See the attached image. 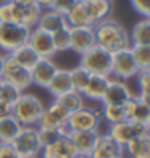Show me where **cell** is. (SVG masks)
Listing matches in <instances>:
<instances>
[{
	"instance_id": "cell-1",
	"label": "cell",
	"mask_w": 150,
	"mask_h": 158,
	"mask_svg": "<svg viewBox=\"0 0 150 158\" xmlns=\"http://www.w3.org/2000/svg\"><path fill=\"white\" fill-rule=\"evenodd\" d=\"M92 29H94L95 44L98 47L108 50L110 53L129 48L132 45L129 32L126 31V27L111 18L98 21L97 24L92 26Z\"/></svg>"
},
{
	"instance_id": "cell-2",
	"label": "cell",
	"mask_w": 150,
	"mask_h": 158,
	"mask_svg": "<svg viewBox=\"0 0 150 158\" xmlns=\"http://www.w3.org/2000/svg\"><path fill=\"white\" fill-rule=\"evenodd\" d=\"M44 106L45 105L37 95L21 94L19 98L11 105V116L21 126H37Z\"/></svg>"
},
{
	"instance_id": "cell-3",
	"label": "cell",
	"mask_w": 150,
	"mask_h": 158,
	"mask_svg": "<svg viewBox=\"0 0 150 158\" xmlns=\"http://www.w3.org/2000/svg\"><path fill=\"white\" fill-rule=\"evenodd\" d=\"M79 64L87 69L90 74H103L108 77L111 76V53L108 50L98 47L97 44L81 55Z\"/></svg>"
},
{
	"instance_id": "cell-4",
	"label": "cell",
	"mask_w": 150,
	"mask_h": 158,
	"mask_svg": "<svg viewBox=\"0 0 150 158\" xmlns=\"http://www.w3.org/2000/svg\"><path fill=\"white\" fill-rule=\"evenodd\" d=\"M68 116H69V113L63 108L56 100H53V102H50L47 106H44L37 126L39 127L56 129V131H60L61 135H68L69 134V129L66 126Z\"/></svg>"
},
{
	"instance_id": "cell-5",
	"label": "cell",
	"mask_w": 150,
	"mask_h": 158,
	"mask_svg": "<svg viewBox=\"0 0 150 158\" xmlns=\"http://www.w3.org/2000/svg\"><path fill=\"white\" fill-rule=\"evenodd\" d=\"M102 121V113L90 106H81L79 110L69 113L68 116V129L73 131H97Z\"/></svg>"
},
{
	"instance_id": "cell-6",
	"label": "cell",
	"mask_w": 150,
	"mask_h": 158,
	"mask_svg": "<svg viewBox=\"0 0 150 158\" xmlns=\"http://www.w3.org/2000/svg\"><path fill=\"white\" fill-rule=\"evenodd\" d=\"M106 134L115 142H118L121 147H124L131 140L142 137V135H147L148 132H147L145 123H137V121L126 119V121H121V123H116V124H110Z\"/></svg>"
},
{
	"instance_id": "cell-7",
	"label": "cell",
	"mask_w": 150,
	"mask_h": 158,
	"mask_svg": "<svg viewBox=\"0 0 150 158\" xmlns=\"http://www.w3.org/2000/svg\"><path fill=\"white\" fill-rule=\"evenodd\" d=\"M16 153L21 156H39L40 143L37 139V126H21L16 137L11 140Z\"/></svg>"
},
{
	"instance_id": "cell-8",
	"label": "cell",
	"mask_w": 150,
	"mask_h": 158,
	"mask_svg": "<svg viewBox=\"0 0 150 158\" xmlns=\"http://www.w3.org/2000/svg\"><path fill=\"white\" fill-rule=\"evenodd\" d=\"M2 81L13 84L15 87H18L21 92L26 90L32 84L31 81V71L26 69L24 66H21L18 61L11 58V55H5L3 68H2Z\"/></svg>"
},
{
	"instance_id": "cell-9",
	"label": "cell",
	"mask_w": 150,
	"mask_h": 158,
	"mask_svg": "<svg viewBox=\"0 0 150 158\" xmlns=\"http://www.w3.org/2000/svg\"><path fill=\"white\" fill-rule=\"evenodd\" d=\"M29 31L23 24H5L0 23V48L6 53H11L18 47L27 44Z\"/></svg>"
},
{
	"instance_id": "cell-10",
	"label": "cell",
	"mask_w": 150,
	"mask_h": 158,
	"mask_svg": "<svg viewBox=\"0 0 150 158\" xmlns=\"http://www.w3.org/2000/svg\"><path fill=\"white\" fill-rule=\"evenodd\" d=\"M137 73H139V68L134 60L131 47L111 53V74L116 79L126 81V79L135 77Z\"/></svg>"
},
{
	"instance_id": "cell-11",
	"label": "cell",
	"mask_w": 150,
	"mask_h": 158,
	"mask_svg": "<svg viewBox=\"0 0 150 158\" xmlns=\"http://www.w3.org/2000/svg\"><path fill=\"white\" fill-rule=\"evenodd\" d=\"M27 44L32 47V50L40 56V58H52L56 53V50L53 47L52 34L44 31V29H40V27H34V29L29 31Z\"/></svg>"
},
{
	"instance_id": "cell-12",
	"label": "cell",
	"mask_w": 150,
	"mask_h": 158,
	"mask_svg": "<svg viewBox=\"0 0 150 158\" xmlns=\"http://www.w3.org/2000/svg\"><path fill=\"white\" fill-rule=\"evenodd\" d=\"M95 45L94 29L92 26H81V27H69V50L82 55L85 50Z\"/></svg>"
},
{
	"instance_id": "cell-13",
	"label": "cell",
	"mask_w": 150,
	"mask_h": 158,
	"mask_svg": "<svg viewBox=\"0 0 150 158\" xmlns=\"http://www.w3.org/2000/svg\"><path fill=\"white\" fill-rule=\"evenodd\" d=\"M132 97V92L131 89L127 87V84L121 79H111L110 77V82H108V87H106V92L102 98V103L103 105H124L127 100Z\"/></svg>"
},
{
	"instance_id": "cell-14",
	"label": "cell",
	"mask_w": 150,
	"mask_h": 158,
	"mask_svg": "<svg viewBox=\"0 0 150 158\" xmlns=\"http://www.w3.org/2000/svg\"><path fill=\"white\" fill-rule=\"evenodd\" d=\"M124 156V147L115 142L108 134H98L94 150L90 152V158H121Z\"/></svg>"
},
{
	"instance_id": "cell-15",
	"label": "cell",
	"mask_w": 150,
	"mask_h": 158,
	"mask_svg": "<svg viewBox=\"0 0 150 158\" xmlns=\"http://www.w3.org/2000/svg\"><path fill=\"white\" fill-rule=\"evenodd\" d=\"M56 64L52 61V58H40L37 63L31 68V81L32 84L39 87L47 89V85L52 81L53 74L56 73Z\"/></svg>"
},
{
	"instance_id": "cell-16",
	"label": "cell",
	"mask_w": 150,
	"mask_h": 158,
	"mask_svg": "<svg viewBox=\"0 0 150 158\" xmlns=\"http://www.w3.org/2000/svg\"><path fill=\"white\" fill-rule=\"evenodd\" d=\"M76 148L68 135H61L53 143L45 145L40 148L39 158H48V156H60V158H73L76 155Z\"/></svg>"
},
{
	"instance_id": "cell-17",
	"label": "cell",
	"mask_w": 150,
	"mask_h": 158,
	"mask_svg": "<svg viewBox=\"0 0 150 158\" xmlns=\"http://www.w3.org/2000/svg\"><path fill=\"white\" fill-rule=\"evenodd\" d=\"M69 140L73 142L77 153H85L90 155V152L95 147V142L98 139L97 131H73L68 134Z\"/></svg>"
},
{
	"instance_id": "cell-18",
	"label": "cell",
	"mask_w": 150,
	"mask_h": 158,
	"mask_svg": "<svg viewBox=\"0 0 150 158\" xmlns=\"http://www.w3.org/2000/svg\"><path fill=\"white\" fill-rule=\"evenodd\" d=\"M84 5L92 26L102 19L110 18L113 13V0H89V2H84Z\"/></svg>"
},
{
	"instance_id": "cell-19",
	"label": "cell",
	"mask_w": 150,
	"mask_h": 158,
	"mask_svg": "<svg viewBox=\"0 0 150 158\" xmlns=\"http://www.w3.org/2000/svg\"><path fill=\"white\" fill-rule=\"evenodd\" d=\"M110 77L103 76V74H90L89 82L85 85V89L82 92V95L89 100H94V102H102V98L106 92L108 87Z\"/></svg>"
},
{
	"instance_id": "cell-20",
	"label": "cell",
	"mask_w": 150,
	"mask_h": 158,
	"mask_svg": "<svg viewBox=\"0 0 150 158\" xmlns=\"http://www.w3.org/2000/svg\"><path fill=\"white\" fill-rule=\"evenodd\" d=\"M37 27L44 29L50 34H53L56 31L63 29V27H69L68 23H66V16L61 15V13L55 11V10H42V15H40V19L37 23Z\"/></svg>"
},
{
	"instance_id": "cell-21",
	"label": "cell",
	"mask_w": 150,
	"mask_h": 158,
	"mask_svg": "<svg viewBox=\"0 0 150 158\" xmlns=\"http://www.w3.org/2000/svg\"><path fill=\"white\" fill-rule=\"evenodd\" d=\"M126 110V118L137 123H145L147 118L150 116V106L142 100L139 95H132L127 102L124 103Z\"/></svg>"
},
{
	"instance_id": "cell-22",
	"label": "cell",
	"mask_w": 150,
	"mask_h": 158,
	"mask_svg": "<svg viewBox=\"0 0 150 158\" xmlns=\"http://www.w3.org/2000/svg\"><path fill=\"white\" fill-rule=\"evenodd\" d=\"M71 77H69V69H56V73L53 74L52 81L47 85V90L50 92V95H53V98L63 95L65 92L71 90Z\"/></svg>"
},
{
	"instance_id": "cell-23",
	"label": "cell",
	"mask_w": 150,
	"mask_h": 158,
	"mask_svg": "<svg viewBox=\"0 0 150 158\" xmlns=\"http://www.w3.org/2000/svg\"><path fill=\"white\" fill-rule=\"evenodd\" d=\"M21 11H23V6H19L13 0H2L0 2V23L21 24Z\"/></svg>"
},
{
	"instance_id": "cell-24",
	"label": "cell",
	"mask_w": 150,
	"mask_h": 158,
	"mask_svg": "<svg viewBox=\"0 0 150 158\" xmlns=\"http://www.w3.org/2000/svg\"><path fill=\"white\" fill-rule=\"evenodd\" d=\"M124 153L129 158H150V134L131 140L124 145Z\"/></svg>"
},
{
	"instance_id": "cell-25",
	"label": "cell",
	"mask_w": 150,
	"mask_h": 158,
	"mask_svg": "<svg viewBox=\"0 0 150 158\" xmlns=\"http://www.w3.org/2000/svg\"><path fill=\"white\" fill-rule=\"evenodd\" d=\"M65 16H66V23H68L69 27L92 26L90 21H89V15H87V10H85V5L81 0H77L73 5V8H71Z\"/></svg>"
},
{
	"instance_id": "cell-26",
	"label": "cell",
	"mask_w": 150,
	"mask_h": 158,
	"mask_svg": "<svg viewBox=\"0 0 150 158\" xmlns=\"http://www.w3.org/2000/svg\"><path fill=\"white\" fill-rule=\"evenodd\" d=\"M8 55H11L13 60L18 61L21 66H24L26 69H29V71H31V68L34 66V64L40 60V56L34 52L29 44H24V45L18 47L16 50H13V52L8 53Z\"/></svg>"
},
{
	"instance_id": "cell-27",
	"label": "cell",
	"mask_w": 150,
	"mask_h": 158,
	"mask_svg": "<svg viewBox=\"0 0 150 158\" xmlns=\"http://www.w3.org/2000/svg\"><path fill=\"white\" fill-rule=\"evenodd\" d=\"M132 45H150V19L144 18L135 23L129 32Z\"/></svg>"
},
{
	"instance_id": "cell-28",
	"label": "cell",
	"mask_w": 150,
	"mask_h": 158,
	"mask_svg": "<svg viewBox=\"0 0 150 158\" xmlns=\"http://www.w3.org/2000/svg\"><path fill=\"white\" fill-rule=\"evenodd\" d=\"M56 102H58L63 108H65L68 113H73L76 110H79L81 106H84V95L81 94V92H76V90H68L65 92L63 95L56 97L55 98Z\"/></svg>"
},
{
	"instance_id": "cell-29",
	"label": "cell",
	"mask_w": 150,
	"mask_h": 158,
	"mask_svg": "<svg viewBox=\"0 0 150 158\" xmlns=\"http://www.w3.org/2000/svg\"><path fill=\"white\" fill-rule=\"evenodd\" d=\"M19 129L21 124L13 116L0 119V142H11L19 132Z\"/></svg>"
},
{
	"instance_id": "cell-30",
	"label": "cell",
	"mask_w": 150,
	"mask_h": 158,
	"mask_svg": "<svg viewBox=\"0 0 150 158\" xmlns=\"http://www.w3.org/2000/svg\"><path fill=\"white\" fill-rule=\"evenodd\" d=\"M102 119H105L108 124H116L121 121H126V110L124 105H103L102 106Z\"/></svg>"
},
{
	"instance_id": "cell-31",
	"label": "cell",
	"mask_w": 150,
	"mask_h": 158,
	"mask_svg": "<svg viewBox=\"0 0 150 158\" xmlns=\"http://www.w3.org/2000/svg\"><path fill=\"white\" fill-rule=\"evenodd\" d=\"M40 15H42V8L39 5H27V6H23V11H21V24L27 29H34L37 27V23L40 19Z\"/></svg>"
},
{
	"instance_id": "cell-32",
	"label": "cell",
	"mask_w": 150,
	"mask_h": 158,
	"mask_svg": "<svg viewBox=\"0 0 150 158\" xmlns=\"http://www.w3.org/2000/svg\"><path fill=\"white\" fill-rule=\"evenodd\" d=\"M69 77H71V85H73V90L76 92H84L85 85L89 82V77H90V73L85 68H82L81 64H77L76 68L69 69Z\"/></svg>"
},
{
	"instance_id": "cell-33",
	"label": "cell",
	"mask_w": 150,
	"mask_h": 158,
	"mask_svg": "<svg viewBox=\"0 0 150 158\" xmlns=\"http://www.w3.org/2000/svg\"><path fill=\"white\" fill-rule=\"evenodd\" d=\"M139 71L150 69V45H131Z\"/></svg>"
},
{
	"instance_id": "cell-34",
	"label": "cell",
	"mask_w": 150,
	"mask_h": 158,
	"mask_svg": "<svg viewBox=\"0 0 150 158\" xmlns=\"http://www.w3.org/2000/svg\"><path fill=\"white\" fill-rule=\"evenodd\" d=\"M23 94L18 87H15L13 84L10 82H2V85H0V100L5 103H8V105H13L16 102V100L19 98V95Z\"/></svg>"
},
{
	"instance_id": "cell-35",
	"label": "cell",
	"mask_w": 150,
	"mask_h": 158,
	"mask_svg": "<svg viewBox=\"0 0 150 158\" xmlns=\"http://www.w3.org/2000/svg\"><path fill=\"white\" fill-rule=\"evenodd\" d=\"M52 39H53V47L56 52L69 50V27H63V29L53 32Z\"/></svg>"
},
{
	"instance_id": "cell-36",
	"label": "cell",
	"mask_w": 150,
	"mask_h": 158,
	"mask_svg": "<svg viewBox=\"0 0 150 158\" xmlns=\"http://www.w3.org/2000/svg\"><path fill=\"white\" fill-rule=\"evenodd\" d=\"M58 137H61V134H60V131H56V129H48V127H39L37 126V139H39L40 147L50 145V143H53Z\"/></svg>"
},
{
	"instance_id": "cell-37",
	"label": "cell",
	"mask_w": 150,
	"mask_h": 158,
	"mask_svg": "<svg viewBox=\"0 0 150 158\" xmlns=\"http://www.w3.org/2000/svg\"><path fill=\"white\" fill-rule=\"evenodd\" d=\"M135 77H137L139 94H148V92H150V69L139 71Z\"/></svg>"
},
{
	"instance_id": "cell-38",
	"label": "cell",
	"mask_w": 150,
	"mask_h": 158,
	"mask_svg": "<svg viewBox=\"0 0 150 158\" xmlns=\"http://www.w3.org/2000/svg\"><path fill=\"white\" fill-rule=\"evenodd\" d=\"M76 2H77V0H53L50 10H55V11L61 13V15H66V13L73 8V5Z\"/></svg>"
},
{
	"instance_id": "cell-39",
	"label": "cell",
	"mask_w": 150,
	"mask_h": 158,
	"mask_svg": "<svg viewBox=\"0 0 150 158\" xmlns=\"http://www.w3.org/2000/svg\"><path fill=\"white\" fill-rule=\"evenodd\" d=\"M131 5L144 18H147V15L150 13V0H131Z\"/></svg>"
},
{
	"instance_id": "cell-40",
	"label": "cell",
	"mask_w": 150,
	"mask_h": 158,
	"mask_svg": "<svg viewBox=\"0 0 150 158\" xmlns=\"http://www.w3.org/2000/svg\"><path fill=\"white\" fill-rule=\"evenodd\" d=\"M0 158H19L11 142H0Z\"/></svg>"
},
{
	"instance_id": "cell-41",
	"label": "cell",
	"mask_w": 150,
	"mask_h": 158,
	"mask_svg": "<svg viewBox=\"0 0 150 158\" xmlns=\"http://www.w3.org/2000/svg\"><path fill=\"white\" fill-rule=\"evenodd\" d=\"M11 116V105L8 103H5L0 100V119H3V118H8Z\"/></svg>"
},
{
	"instance_id": "cell-42",
	"label": "cell",
	"mask_w": 150,
	"mask_h": 158,
	"mask_svg": "<svg viewBox=\"0 0 150 158\" xmlns=\"http://www.w3.org/2000/svg\"><path fill=\"white\" fill-rule=\"evenodd\" d=\"M52 2L53 0H35V5H39L42 10H48L52 6Z\"/></svg>"
},
{
	"instance_id": "cell-43",
	"label": "cell",
	"mask_w": 150,
	"mask_h": 158,
	"mask_svg": "<svg viewBox=\"0 0 150 158\" xmlns=\"http://www.w3.org/2000/svg\"><path fill=\"white\" fill-rule=\"evenodd\" d=\"M15 3H18L19 6H27V5H32L35 3V0H13Z\"/></svg>"
},
{
	"instance_id": "cell-44",
	"label": "cell",
	"mask_w": 150,
	"mask_h": 158,
	"mask_svg": "<svg viewBox=\"0 0 150 158\" xmlns=\"http://www.w3.org/2000/svg\"><path fill=\"white\" fill-rule=\"evenodd\" d=\"M139 97H140V98L150 106V92H148V94H139Z\"/></svg>"
},
{
	"instance_id": "cell-45",
	"label": "cell",
	"mask_w": 150,
	"mask_h": 158,
	"mask_svg": "<svg viewBox=\"0 0 150 158\" xmlns=\"http://www.w3.org/2000/svg\"><path fill=\"white\" fill-rule=\"evenodd\" d=\"M3 61H5V55L0 53V74H2V68H3Z\"/></svg>"
},
{
	"instance_id": "cell-46",
	"label": "cell",
	"mask_w": 150,
	"mask_h": 158,
	"mask_svg": "<svg viewBox=\"0 0 150 158\" xmlns=\"http://www.w3.org/2000/svg\"><path fill=\"white\" fill-rule=\"evenodd\" d=\"M73 158H90V155H85V153H76Z\"/></svg>"
},
{
	"instance_id": "cell-47",
	"label": "cell",
	"mask_w": 150,
	"mask_h": 158,
	"mask_svg": "<svg viewBox=\"0 0 150 158\" xmlns=\"http://www.w3.org/2000/svg\"><path fill=\"white\" fill-rule=\"evenodd\" d=\"M145 127H147V132L150 134V116L147 118V121H145Z\"/></svg>"
},
{
	"instance_id": "cell-48",
	"label": "cell",
	"mask_w": 150,
	"mask_h": 158,
	"mask_svg": "<svg viewBox=\"0 0 150 158\" xmlns=\"http://www.w3.org/2000/svg\"><path fill=\"white\" fill-rule=\"evenodd\" d=\"M21 158H39V156H21Z\"/></svg>"
},
{
	"instance_id": "cell-49",
	"label": "cell",
	"mask_w": 150,
	"mask_h": 158,
	"mask_svg": "<svg viewBox=\"0 0 150 158\" xmlns=\"http://www.w3.org/2000/svg\"><path fill=\"white\" fill-rule=\"evenodd\" d=\"M48 158H60V156H48Z\"/></svg>"
},
{
	"instance_id": "cell-50",
	"label": "cell",
	"mask_w": 150,
	"mask_h": 158,
	"mask_svg": "<svg viewBox=\"0 0 150 158\" xmlns=\"http://www.w3.org/2000/svg\"><path fill=\"white\" fill-rule=\"evenodd\" d=\"M2 82H3V81H2V77H0V85H2Z\"/></svg>"
},
{
	"instance_id": "cell-51",
	"label": "cell",
	"mask_w": 150,
	"mask_h": 158,
	"mask_svg": "<svg viewBox=\"0 0 150 158\" xmlns=\"http://www.w3.org/2000/svg\"><path fill=\"white\" fill-rule=\"evenodd\" d=\"M81 2H89V0H81Z\"/></svg>"
},
{
	"instance_id": "cell-52",
	"label": "cell",
	"mask_w": 150,
	"mask_h": 158,
	"mask_svg": "<svg viewBox=\"0 0 150 158\" xmlns=\"http://www.w3.org/2000/svg\"><path fill=\"white\" fill-rule=\"evenodd\" d=\"M147 18H148V19H150V13H148V15H147Z\"/></svg>"
},
{
	"instance_id": "cell-53",
	"label": "cell",
	"mask_w": 150,
	"mask_h": 158,
	"mask_svg": "<svg viewBox=\"0 0 150 158\" xmlns=\"http://www.w3.org/2000/svg\"><path fill=\"white\" fill-rule=\"evenodd\" d=\"M121 158H124V156H121Z\"/></svg>"
}]
</instances>
